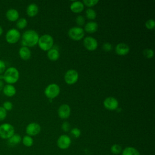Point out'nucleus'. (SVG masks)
<instances>
[{
  "instance_id": "7",
  "label": "nucleus",
  "mask_w": 155,
  "mask_h": 155,
  "mask_svg": "<svg viewBox=\"0 0 155 155\" xmlns=\"http://www.w3.org/2000/svg\"><path fill=\"white\" fill-rule=\"evenodd\" d=\"M21 37L19 31L16 28H10L7 31L5 35V39L10 44L17 42Z\"/></svg>"
},
{
  "instance_id": "25",
  "label": "nucleus",
  "mask_w": 155,
  "mask_h": 155,
  "mask_svg": "<svg viewBox=\"0 0 155 155\" xmlns=\"http://www.w3.org/2000/svg\"><path fill=\"white\" fill-rule=\"evenodd\" d=\"M27 25V21L25 18H22L18 19L16 22V27L19 29H23Z\"/></svg>"
},
{
  "instance_id": "8",
  "label": "nucleus",
  "mask_w": 155,
  "mask_h": 155,
  "mask_svg": "<svg viewBox=\"0 0 155 155\" xmlns=\"http://www.w3.org/2000/svg\"><path fill=\"white\" fill-rule=\"evenodd\" d=\"M79 78V74L75 70H68L65 74L64 79L67 84L72 85L75 84Z\"/></svg>"
},
{
  "instance_id": "3",
  "label": "nucleus",
  "mask_w": 155,
  "mask_h": 155,
  "mask_svg": "<svg viewBox=\"0 0 155 155\" xmlns=\"http://www.w3.org/2000/svg\"><path fill=\"white\" fill-rule=\"evenodd\" d=\"M53 38L49 35H44L39 37L38 44L39 48L44 51H48L53 45Z\"/></svg>"
},
{
  "instance_id": "23",
  "label": "nucleus",
  "mask_w": 155,
  "mask_h": 155,
  "mask_svg": "<svg viewBox=\"0 0 155 155\" xmlns=\"http://www.w3.org/2000/svg\"><path fill=\"white\" fill-rule=\"evenodd\" d=\"M122 155H140L137 150L134 147H126L122 152Z\"/></svg>"
},
{
  "instance_id": "4",
  "label": "nucleus",
  "mask_w": 155,
  "mask_h": 155,
  "mask_svg": "<svg viewBox=\"0 0 155 155\" xmlns=\"http://www.w3.org/2000/svg\"><path fill=\"white\" fill-rule=\"evenodd\" d=\"M15 134L13 126L8 123H4L0 125V137L8 139Z\"/></svg>"
},
{
  "instance_id": "35",
  "label": "nucleus",
  "mask_w": 155,
  "mask_h": 155,
  "mask_svg": "<svg viewBox=\"0 0 155 155\" xmlns=\"http://www.w3.org/2000/svg\"><path fill=\"white\" fill-rule=\"evenodd\" d=\"M112 48L113 47L111 44L109 42H105L102 45V48L105 51H110L112 50Z\"/></svg>"
},
{
  "instance_id": "15",
  "label": "nucleus",
  "mask_w": 155,
  "mask_h": 155,
  "mask_svg": "<svg viewBox=\"0 0 155 155\" xmlns=\"http://www.w3.org/2000/svg\"><path fill=\"white\" fill-rule=\"evenodd\" d=\"M6 18L10 21H16L19 19V12L15 8L8 9L5 14Z\"/></svg>"
},
{
  "instance_id": "31",
  "label": "nucleus",
  "mask_w": 155,
  "mask_h": 155,
  "mask_svg": "<svg viewBox=\"0 0 155 155\" xmlns=\"http://www.w3.org/2000/svg\"><path fill=\"white\" fill-rule=\"evenodd\" d=\"M70 133L75 138H78L81 134V130L78 128H73V129L71 130Z\"/></svg>"
},
{
  "instance_id": "2",
  "label": "nucleus",
  "mask_w": 155,
  "mask_h": 155,
  "mask_svg": "<svg viewBox=\"0 0 155 155\" xmlns=\"http://www.w3.org/2000/svg\"><path fill=\"white\" fill-rule=\"evenodd\" d=\"M19 78V73L17 68L13 67L8 68L4 73L3 79L8 84H13L16 83Z\"/></svg>"
},
{
  "instance_id": "17",
  "label": "nucleus",
  "mask_w": 155,
  "mask_h": 155,
  "mask_svg": "<svg viewBox=\"0 0 155 155\" xmlns=\"http://www.w3.org/2000/svg\"><path fill=\"white\" fill-rule=\"evenodd\" d=\"M19 54L22 59L26 61L30 58L31 51L28 47L22 46L19 50Z\"/></svg>"
},
{
  "instance_id": "5",
  "label": "nucleus",
  "mask_w": 155,
  "mask_h": 155,
  "mask_svg": "<svg viewBox=\"0 0 155 155\" xmlns=\"http://www.w3.org/2000/svg\"><path fill=\"white\" fill-rule=\"evenodd\" d=\"M60 93L59 86L56 84H51L45 89L44 93L47 98L53 99L57 97Z\"/></svg>"
},
{
  "instance_id": "38",
  "label": "nucleus",
  "mask_w": 155,
  "mask_h": 155,
  "mask_svg": "<svg viewBox=\"0 0 155 155\" xmlns=\"http://www.w3.org/2000/svg\"><path fill=\"white\" fill-rule=\"evenodd\" d=\"M4 87V82H3V81H1V80L0 79V91L2 90V89H3Z\"/></svg>"
},
{
  "instance_id": "21",
  "label": "nucleus",
  "mask_w": 155,
  "mask_h": 155,
  "mask_svg": "<svg viewBox=\"0 0 155 155\" xmlns=\"http://www.w3.org/2000/svg\"><path fill=\"white\" fill-rule=\"evenodd\" d=\"M98 28V25L96 22L91 21L88 22L85 25V30L89 33H95Z\"/></svg>"
},
{
  "instance_id": "16",
  "label": "nucleus",
  "mask_w": 155,
  "mask_h": 155,
  "mask_svg": "<svg viewBox=\"0 0 155 155\" xmlns=\"http://www.w3.org/2000/svg\"><path fill=\"white\" fill-rule=\"evenodd\" d=\"M2 91L4 94L8 97H12L16 93V90L15 87L12 84H7L4 85Z\"/></svg>"
},
{
  "instance_id": "11",
  "label": "nucleus",
  "mask_w": 155,
  "mask_h": 155,
  "mask_svg": "<svg viewBox=\"0 0 155 155\" xmlns=\"http://www.w3.org/2000/svg\"><path fill=\"white\" fill-rule=\"evenodd\" d=\"M41 131V126L39 124L36 122H31L29 124L26 128L25 132L28 136H32L38 134Z\"/></svg>"
},
{
  "instance_id": "1",
  "label": "nucleus",
  "mask_w": 155,
  "mask_h": 155,
  "mask_svg": "<svg viewBox=\"0 0 155 155\" xmlns=\"http://www.w3.org/2000/svg\"><path fill=\"white\" fill-rule=\"evenodd\" d=\"M39 35L33 30H26L22 36V44L24 47H31L38 44Z\"/></svg>"
},
{
  "instance_id": "34",
  "label": "nucleus",
  "mask_w": 155,
  "mask_h": 155,
  "mask_svg": "<svg viewBox=\"0 0 155 155\" xmlns=\"http://www.w3.org/2000/svg\"><path fill=\"white\" fill-rule=\"evenodd\" d=\"M7 114V111L2 107H0V121L4 120L6 118Z\"/></svg>"
},
{
  "instance_id": "6",
  "label": "nucleus",
  "mask_w": 155,
  "mask_h": 155,
  "mask_svg": "<svg viewBox=\"0 0 155 155\" xmlns=\"http://www.w3.org/2000/svg\"><path fill=\"white\" fill-rule=\"evenodd\" d=\"M68 35L73 40L80 41L84 36V30L81 27H73L69 29Z\"/></svg>"
},
{
  "instance_id": "18",
  "label": "nucleus",
  "mask_w": 155,
  "mask_h": 155,
  "mask_svg": "<svg viewBox=\"0 0 155 155\" xmlns=\"http://www.w3.org/2000/svg\"><path fill=\"white\" fill-rule=\"evenodd\" d=\"M21 140L22 138L19 134H14L12 136L7 139V144L10 147H14L20 143Z\"/></svg>"
},
{
  "instance_id": "30",
  "label": "nucleus",
  "mask_w": 155,
  "mask_h": 155,
  "mask_svg": "<svg viewBox=\"0 0 155 155\" xmlns=\"http://www.w3.org/2000/svg\"><path fill=\"white\" fill-rule=\"evenodd\" d=\"M145 27L148 30H152L155 27V22L153 19H148L145 22Z\"/></svg>"
},
{
  "instance_id": "33",
  "label": "nucleus",
  "mask_w": 155,
  "mask_h": 155,
  "mask_svg": "<svg viewBox=\"0 0 155 155\" xmlns=\"http://www.w3.org/2000/svg\"><path fill=\"white\" fill-rule=\"evenodd\" d=\"M2 107L6 110V111H10L13 108V104L10 101H5L3 103Z\"/></svg>"
},
{
  "instance_id": "10",
  "label": "nucleus",
  "mask_w": 155,
  "mask_h": 155,
  "mask_svg": "<svg viewBox=\"0 0 155 155\" xmlns=\"http://www.w3.org/2000/svg\"><path fill=\"white\" fill-rule=\"evenodd\" d=\"M118 105V101L114 97H108L104 101V106L108 110H117Z\"/></svg>"
},
{
  "instance_id": "19",
  "label": "nucleus",
  "mask_w": 155,
  "mask_h": 155,
  "mask_svg": "<svg viewBox=\"0 0 155 155\" xmlns=\"http://www.w3.org/2000/svg\"><path fill=\"white\" fill-rule=\"evenodd\" d=\"M84 8V5L82 2L81 1H74L70 5V9L71 10L76 13H80L82 12Z\"/></svg>"
},
{
  "instance_id": "29",
  "label": "nucleus",
  "mask_w": 155,
  "mask_h": 155,
  "mask_svg": "<svg viewBox=\"0 0 155 155\" xmlns=\"http://www.w3.org/2000/svg\"><path fill=\"white\" fill-rule=\"evenodd\" d=\"M99 2L98 0H84L83 1V4L87 7H93Z\"/></svg>"
},
{
  "instance_id": "14",
  "label": "nucleus",
  "mask_w": 155,
  "mask_h": 155,
  "mask_svg": "<svg viewBox=\"0 0 155 155\" xmlns=\"http://www.w3.org/2000/svg\"><path fill=\"white\" fill-rule=\"evenodd\" d=\"M115 51L118 55L124 56L129 53L130 47L125 43H119L115 47Z\"/></svg>"
},
{
  "instance_id": "27",
  "label": "nucleus",
  "mask_w": 155,
  "mask_h": 155,
  "mask_svg": "<svg viewBox=\"0 0 155 155\" xmlns=\"http://www.w3.org/2000/svg\"><path fill=\"white\" fill-rule=\"evenodd\" d=\"M110 151L114 154H119L122 151V147L118 144H113L111 147Z\"/></svg>"
},
{
  "instance_id": "20",
  "label": "nucleus",
  "mask_w": 155,
  "mask_h": 155,
  "mask_svg": "<svg viewBox=\"0 0 155 155\" xmlns=\"http://www.w3.org/2000/svg\"><path fill=\"white\" fill-rule=\"evenodd\" d=\"M26 12L28 16L30 17H33L38 14L39 12V8L38 5L36 4L32 3L28 5V7H27Z\"/></svg>"
},
{
  "instance_id": "9",
  "label": "nucleus",
  "mask_w": 155,
  "mask_h": 155,
  "mask_svg": "<svg viewBox=\"0 0 155 155\" xmlns=\"http://www.w3.org/2000/svg\"><path fill=\"white\" fill-rule=\"evenodd\" d=\"M71 143V140L70 137L66 134L60 136L57 140L58 147L62 150L67 149L70 146Z\"/></svg>"
},
{
  "instance_id": "12",
  "label": "nucleus",
  "mask_w": 155,
  "mask_h": 155,
  "mask_svg": "<svg viewBox=\"0 0 155 155\" xmlns=\"http://www.w3.org/2000/svg\"><path fill=\"white\" fill-rule=\"evenodd\" d=\"M84 47L90 51L95 50L98 45L96 39L91 36H87L85 38L83 41Z\"/></svg>"
},
{
  "instance_id": "22",
  "label": "nucleus",
  "mask_w": 155,
  "mask_h": 155,
  "mask_svg": "<svg viewBox=\"0 0 155 155\" xmlns=\"http://www.w3.org/2000/svg\"><path fill=\"white\" fill-rule=\"evenodd\" d=\"M48 58L53 61H55L58 59L59 57V53L56 48H51L47 52Z\"/></svg>"
},
{
  "instance_id": "36",
  "label": "nucleus",
  "mask_w": 155,
  "mask_h": 155,
  "mask_svg": "<svg viewBox=\"0 0 155 155\" xmlns=\"http://www.w3.org/2000/svg\"><path fill=\"white\" fill-rule=\"evenodd\" d=\"M63 131L67 132L68 131L70 130V124L67 122H64L62 124V127H61Z\"/></svg>"
},
{
  "instance_id": "26",
  "label": "nucleus",
  "mask_w": 155,
  "mask_h": 155,
  "mask_svg": "<svg viewBox=\"0 0 155 155\" xmlns=\"http://www.w3.org/2000/svg\"><path fill=\"white\" fill-rule=\"evenodd\" d=\"M86 17L88 19H94L96 18V12L91 8H88L85 12Z\"/></svg>"
},
{
  "instance_id": "28",
  "label": "nucleus",
  "mask_w": 155,
  "mask_h": 155,
  "mask_svg": "<svg viewBox=\"0 0 155 155\" xmlns=\"http://www.w3.org/2000/svg\"><path fill=\"white\" fill-rule=\"evenodd\" d=\"M143 54L145 58L148 59H150L153 57L154 51L151 48H146L143 51Z\"/></svg>"
},
{
  "instance_id": "24",
  "label": "nucleus",
  "mask_w": 155,
  "mask_h": 155,
  "mask_svg": "<svg viewBox=\"0 0 155 155\" xmlns=\"http://www.w3.org/2000/svg\"><path fill=\"white\" fill-rule=\"evenodd\" d=\"M22 143L25 147H30L32 146L33 144V138L31 136H28V135L24 136L23 137V138L22 139Z\"/></svg>"
},
{
  "instance_id": "32",
  "label": "nucleus",
  "mask_w": 155,
  "mask_h": 155,
  "mask_svg": "<svg viewBox=\"0 0 155 155\" xmlns=\"http://www.w3.org/2000/svg\"><path fill=\"white\" fill-rule=\"evenodd\" d=\"M76 22L78 25L82 26L85 24V18L82 15H78L76 18Z\"/></svg>"
},
{
  "instance_id": "13",
  "label": "nucleus",
  "mask_w": 155,
  "mask_h": 155,
  "mask_svg": "<svg viewBox=\"0 0 155 155\" xmlns=\"http://www.w3.org/2000/svg\"><path fill=\"white\" fill-rule=\"evenodd\" d=\"M70 111L71 110L68 105L62 104L59 107L58 110V114L60 118L62 119H65L69 117L70 115Z\"/></svg>"
},
{
  "instance_id": "39",
  "label": "nucleus",
  "mask_w": 155,
  "mask_h": 155,
  "mask_svg": "<svg viewBox=\"0 0 155 155\" xmlns=\"http://www.w3.org/2000/svg\"><path fill=\"white\" fill-rule=\"evenodd\" d=\"M2 33H3V29H2V27L0 25V36L2 34Z\"/></svg>"
},
{
  "instance_id": "37",
  "label": "nucleus",
  "mask_w": 155,
  "mask_h": 155,
  "mask_svg": "<svg viewBox=\"0 0 155 155\" xmlns=\"http://www.w3.org/2000/svg\"><path fill=\"white\" fill-rule=\"evenodd\" d=\"M5 67L6 66L5 62L0 59V74H2L3 73H4Z\"/></svg>"
}]
</instances>
